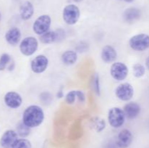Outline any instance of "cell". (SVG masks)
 Segmentation results:
<instances>
[{
    "mask_svg": "<svg viewBox=\"0 0 149 148\" xmlns=\"http://www.w3.org/2000/svg\"><path fill=\"white\" fill-rule=\"evenodd\" d=\"M77 100V90H71L68 91L65 97V101L68 104H73Z\"/></svg>",
    "mask_w": 149,
    "mask_h": 148,
    "instance_id": "cell-26",
    "label": "cell"
},
{
    "mask_svg": "<svg viewBox=\"0 0 149 148\" xmlns=\"http://www.w3.org/2000/svg\"><path fill=\"white\" fill-rule=\"evenodd\" d=\"M129 45L136 52H143L149 48V36L146 33L135 35L130 39Z\"/></svg>",
    "mask_w": 149,
    "mask_h": 148,
    "instance_id": "cell-4",
    "label": "cell"
},
{
    "mask_svg": "<svg viewBox=\"0 0 149 148\" xmlns=\"http://www.w3.org/2000/svg\"><path fill=\"white\" fill-rule=\"evenodd\" d=\"M57 97H58V98H62V97H63V91L62 88L58 91V93H57Z\"/></svg>",
    "mask_w": 149,
    "mask_h": 148,
    "instance_id": "cell-30",
    "label": "cell"
},
{
    "mask_svg": "<svg viewBox=\"0 0 149 148\" xmlns=\"http://www.w3.org/2000/svg\"><path fill=\"white\" fill-rule=\"evenodd\" d=\"M16 132L19 136L21 138H25L30 134L31 128L24 124L23 121H20L16 126Z\"/></svg>",
    "mask_w": 149,
    "mask_h": 148,
    "instance_id": "cell-22",
    "label": "cell"
},
{
    "mask_svg": "<svg viewBox=\"0 0 149 148\" xmlns=\"http://www.w3.org/2000/svg\"><path fill=\"white\" fill-rule=\"evenodd\" d=\"M1 12H0V21H1Z\"/></svg>",
    "mask_w": 149,
    "mask_h": 148,
    "instance_id": "cell-34",
    "label": "cell"
},
{
    "mask_svg": "<svg viewBox=\"0 0 149 148\" xmlns=\"http://www.w3.org/2000/svg\"><path fill=\"white\" fill-rule=\"evenodd\" d=\"M78 55L76 51L66 50L61 55V61L64 65H72L77 62Z\"/></svg>",
    "mask_w": 149,
    "mask_h": 148,
    "instance_id": "cell-19",
    "label": "cell"
},
{
    "mask_svg": "<svg viewBox=\"0 0 149 148\" xmlns=\"http://www.w3.org/2000/svg\"><path fill=\"white\" fill-rule=\"evenodd\" d=\"M19 12L22 20H29L34 14V7L30 1H25L20 5Z\"/></svg>",
    "mask_w": 149,
    "mask_h": 148,
    "instance_id": "cell-16",
    "label": "cell"
},
{
    "mask_svg": "<svg viewBox=\"0 0 149 148\" xmlns=\"http://www.w3.org/2000/svg\"><path fill=\"white\" fill-rule=\"evenodd\" d=\"M73 1L76 3H80V2H81V1H84V0H73Z\"/></svg>",
    "mask_w": 149,
    "mask_h": 148,
    "instance_id": "cell-33",
    "label": "cell"
},
{
    "mask_svg": "<svg viewBox=\"0 0 149 148\" xmlns=\"http://www.w3.org/2000/svg\"><path fill=\"white\" fill-rule=\"evenodd\" d=\"M7 69H8V71H13V70L15 69V63L14 62H11L10 63V65H8V67H7Z\"/></svg>",
    "mask_w": 149,
    "mask_h": 148,
    "instance_id": "cell-29",
    "label": "cell"
},
{
    "mask_svg": "<svg viewBox=\"0 0 149 148\" xmlns=\"http://www.w3.org/2000/svg\"><path fill=\"white\" fill-rule=\"evenodd\" d=\"M49 65V59L44 55L35 57L31 62V69L34 73L39 74L45 72Z\"/></svg>",
    "mask_w": 149,
    "mask_h": 148,
    "instance_id": "cell-9",
    "label": "cell"
},
{
    "mask_svg": "<svg viewBox=\"0 0 149 148\" xmlns=\"http://www.w3.org/2000/svg\"><path fill=\"white\" fill-rule=\"evenodd\" d=\"M126 119L123 109L119 107H111L108 113V121L114 129H119L124 125Z\"/></svg>",
    "mask_w": 149,
    "mask_h": 148,
    "instance_id": "cell-2",
    "label": "cell"
},
{
    "mask_svg": "<svg viewBox=\"0 0 149 148\" xmlns=\"http://www.w3.org/2000/svg\"><path fill=\"white\" fill-rule=\"evenodd\" d=\"M89 126L93 130L95 131L97 133L103 131L106 126V120L100 117L95 116L91 118L89 120Z\"/></svg>",
    "mask_w": 149,
    "mask_h": 148,
    "instance_id": "cell-18",
    "label": "cell"
},
{
    "mask_svg": "<svg viewBox=\"0 0 149 148\" xmlns=\"http://www.w3.org/2000/svg\"><path fill=\"white\" fill-rule=\"evenodd\" d=\"M11 62V57L9 54L4 53L0 57V71H4Z\"/></svg>",
    "mask_w": 149,
    "mask_h": 148,
    "instance_id": "cell-25",
    "label": "cell"
},
{
    "mask_svg": "<svg viewBox=\"0 0 149 148\" xmlns=\"http://www.w3.org/2000/svg\"><path fill=\"white\" fill-rule=\"evenodd\" d=\"M5 40L9 44L15 46L21 39V32L20 29L16 27L11 28L5 33Z\"/></svg>",
    "mask_w": 149,
    "mask_h": 148,
    "instance_id": "cell-15",
    "label": "cell"
},
{
    "mask_svg": "<svg viewBox=\"0 0 149 148\" xmlns=\"http://www.w3.org/2000/svg\"><path fill=\"white\" fill-rule=\"evenodd\" d=\"M132 72L134 76L136 78H141L146 73V68L141 63H136L132 66Z\"/></svg>",
    "mask_w": 149,
    "mask_h": 148,
    "instance_id": "cell-23",
    "label": "cell"
},
{
    "mask_svg": "<svg viewBox=\"0 0 149 148\" xmlns=\"http://www.w3.org/2000/svg\"><path fill=\"white\" fill-rule=\"evenodd\" d=\"M17 136L18 135L16 131L12 129L7 130L4 132L0 139V145L2 148H12L13 145L17 139Z\"/></svg>",
    "mask_w": 149,
    "mask_h": 148,
    "instance_id": "cell-12",
    "label": "cell"
},
{
    "mask_svg": "<svg viewBox=\"0 0 149 148\" xmlns=\"http://www.w3.org/2000/svg\"><path fill=\"white\" fill-rule=\"evenodd\" d=\"M126 118L133 120L138 117L141 111V107L139 104L135 102H130L127 103L123 108Z\"/></svg>",
    "mask_w": 149,
    "mask_h": 148,
    "instance_id": "cell-14",
    "label": "cell"
},
{
    "mask_svg": "<svg viewBox=\"0 0 149 148\" xmlns=\"http://www.w3.org/2000/svg\"><path fill=\"white\" fill-rule=\"evenodd\" d=\"M80 10L76 4H68L63 10V19L68 26H74L77 23L80 18Z\"/></svg>",
    "mask_w": 149,
    "mask_h": 148,
    "instance_id": "cell-3",
    "label": "cell"
},
{
    "mask_svg": "<svg viewBox=\"0 0 149 148\" xmlns=\"http://www.w3.org/2000/svg\"><path fill=\"white\" fill-rule=\"evenodd\" d=\"M12 148H32V145L29 139L21 138L15 141Z\"/></svg>",
    "mask_w": 149,
    "mask_h": 148,
    "instance_id": "cell-24",
    "label": "cell"
},
{
    "mask_svg": "<svg viewBox=\"0 0 149 148\" xmlns=\"http://www.w3.org/2000/svg\"><path fill=\"white\" fill-rule=\"evenodd\" d=\"M146 68L149 70V56L147 57V59H146Z\"/></svg>",
    "mask_w": 149,
    "mask_h": 148,
    "instance_id": "cell-31",
    "label": "cell"
},
{
    "mask_svg": "<svg viewBox=\"0 0 149 148\" xmlns=\"http://www.w3.org/2000/svg\"><path fill=\"white\" fill-rule=\"evenodd\" d=\"M39 41L44 44H49L54 42L58 41V31L56 30H48L44 34L39 36Z\"/></svg>",
    "mask_w": 149,
    "mask_h": 148,
    "instance_id": "cell-20",
    "label": "cell"
},
{
    "mask_svg": "<svg viewBox=\"0 0 149 148\" xmlns=\"http://www.w3.org/2000/svg\"><path fill=\"white\" fill-rule=\"evenodd\" d=\"M141 16V11L136 7H129L123 13V18L127 23H133L138 21Z\"/></svg>",
    "mask_w": 149,
    "mask_h": 148,
    "instance_id": "cell-17",
    "label": "cell"
},
{
    "mask_svg": "<svg viewBox=\"0 0 149 148\" xmlns=\"http://www.w3.org/2000/svg\"><path fill=\"white\" fill-rule=\"evenodd\" d=\"M40 99L44 104L49 103L52 100V96L49 92H43L41 94Z\"/></svg>",
    "mask_w": 149,
    "mask_h": 148,
    "instance_id": "cell-27",
    "label": "cell"
},
{
    "mask_svg": "<svg viewBox=\"0 0 149 148\" xmlns=\"http://www.w3.org/2000/svg\"><path fill=\"white\" fill-rule=\"evenodd\" d=\"M133 140L132 133L129 129H124L118 133L116 145L119 148H127Z\"/></svg>",
    "mask_w": 149,
    "mask_h": 148,
    "instance_id": "cell-11",
    "label": "cell"
},
{
    "mask_svg": "<svg viewBox=\"0 0 149 148\" xmlns=\"http://www.w3.org/2000/svg\"><path fill=\"white\" fill-rule=\"evenodd\" d=\"M39 47V41L33 36H27L20 41V51L24 56L29 57L33 55L37 51Z\"/></svg>",
    "mask_w": 149,
    "mask_h": 148,
    "instance_id": "cell-6",
    "label": "cell"
},
{
    "mask_svg": "<svg viewBox=\"0 0 149 148\" xmlns=\"http://www.w3.org/2000/svg\"><path fill=\"white\" fill-rule=\"evenodd\" d=\"M110 74L112 78L116 81H122L128 76L129 68L124 62H113L111 66Z\"/></svg>",
    "mask_w": 149,
    "mask_h": 148,
    "instance_id": "cell-7",
    "label": "cell"
},
{
    "mask_svg": "<svg viewBox=\"0 0 149 148\" xmlns=\"http://www.w3.org/2000/svg\"><path fill=\"white\" fill-rule=\"evenodd\" d=\"M100 57L105 63H113L117 58V52L111 45H106L102 48Z\"/></svg>",
    "mask_w": 149,
    "mask_h": 148,
    "instance_id": "cell-13",
    "label": "cell"
},
{
    "mask_svg": "<svg viewBox=\"0 0 149 148\" xmlns=\"http://www.w3.org/2000/svg\"><path fill=\"white\" fill-rule=\"evenodd\" d=\"M135 90L130 83H122L119 84L115 89V94L119 100L128 102L133 97Z\"/></svg>",
    "mask_w": 149,
    "mask_h": 148,
    "instance_id": "cell-8",
    "label": "cell"
},
{
    "mask_svg": "<svg viewBox=\"0 0 149 148\" xmlns=\"http://www.w3.org/2000/svg\"><path fill=\"white\" fill-rule=\"evenodd\" d=\"M45 119V113L40 106L31 104L26 107L23 113L22 121L31 129L40 126Z\"/></svg>",
    "mask_w": 149,
    "mask_h": 148,
    "instance_id": "cell-1",
    "label": "cell"
},
{
    "mask_svg": "<svg viewBox=\"0 0 149 148\" xmlns=\"http://www.w3.org/2000/svg\"><path fill=\"white\" fill-rule=\"evenodd\" d=\"M4 101L6 105L12 109H17L21 106L23 99L21 95L16 91H10L5 94Z\"/></svg>",
    "mask_w": 149,
    "mask_h": 148,
    "instance_id": "cell-10",
    "label": "cell"
},
{
    "mask_svg": "<svg viewBox=\"0 0 149 148\" xmlns=\"http://www.w3.org/2000/svg\"><path fill=\"white\" fill-rule=\"evenodd\" d=\"M120 1H125V2H127V3H131V2H132L134 0H120Z\"/></svg>",
    "mask_w": 149,
    "mask_h": 148,
    "instance_id": "cell-32",
    "label": "cell"
},
{
    "mask_svg": "<svg viewBox=\"0 0 149 148\" xmlns=\"http://www.w3.org/2000/svg\"><path fill=\"white\" fill-rule=\"evenodd\" d=\"M77 100L79 102L84 103L86 100L85 94L81 90H77Z\"/></svg>",
    "mask_w": 149,
    "mask_h": 148,
    "instance_id": "cell-28",
    "label": "cell"
},
{
    "mask_svg": "<svg viewBox=\"0 0 149 148\" xmlns=\"http://www.w3.org/2000/svg\"><path fill=\"white\" fill-rule=\"evenodd\" d=\"M90 86H91L92 90L94 91L95 94L97 96L100 95V77L97 73H94L92 75L91 80H90Z\"/></svg>",
    "mask_w": 149,
    "mask_h": 148,
    "instance_id": "cell-21",
    "label": "cell"
},
{
    "mask_svg": "<svg viewBox=\"0 0 149 148\" xmlns=\"http://www.w3.org/2000/svg\"><path fill=\"white\" fill-rule=\"evenodd\" d=\"M51 24H52V19L49 15H41L33 22L32 29L36 34L41 36L49 30Z\"/></svg>",
    "mask_w": 149,
    "mask_h": 148,
    "instance_id": "cell-5",
    "label": "cell"
}]
</instances>
